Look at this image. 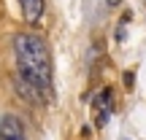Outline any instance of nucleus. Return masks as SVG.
Segmentation results:
<instances>
[{"mask_svg": "<svg viewBox=\"0 0 146 140\" xmlns=\"http://www.w3.org/2000/svg\"><path fill=\"white\" fill-rule=\"evenodd\" d=\"M14 54H16V76L43 94V100L52 97V51L46 41L35 32H19L14 38Z\"/></svg>", "mask_w": 146, "mask_h": 140, "instance_id": "nucleus-1", "label": "nucleus"}, {"mask_svg": "<svg viewBox=\"0 0 146 140\" xmlns=\"http://www.w3.org/2000/svg\"><path fill=\"white\" fill-rule=\"evenodd\" d=\"M108 3H111V5H116V3H119V0H108Z\"/></svg>", "mask_w": 146, "mask_h": 140, "instance_id": "nucleus-5", "label": "nucleus"}, {"mask_svg": "<svg viewBox=\"0 0 146 140\" xmlns=\"http://www.w3.org/2000/svg\"><path fill=\"white\" fill-rule=\"evenodd\" d=\"M92 108H95V121L98 127H106L111 110H114V100H111V89H100V94L92 100Z\"/></svg>", "mask_w": 146, "mask_h": 140, "instance_id": "nucleus-2", "label": "nucleus"}, {"mask_svg": "<svg viewBox=\"0 0 146 140\" xmlns=\"http://www.w3.org/2000/svg\"><path fill=\"white\" fill-rule=\"evenodd\" d=\"M0 140H25V129H22V121L16 116H3L0 119Z\"/></svg>", "mask_w": 146, "mask_h": 140, "instance_id": "nucleus-3", "label": "nucleus"}, {"mask_svg": "<svg viewBox=\"0 0 146 140\" xmlns=\"http://www.w3.org/2000/svg\"><path fill=\"white\" fill-rule=\"evenodd\" d=\"M22 5V16H25L30 24H38L43 16V0H19Z\"/></svg>", "mask_w": 146, "mask_h": 140, "instance_id": "nucleus-4", "label": "nucleus"}]
</instances>
